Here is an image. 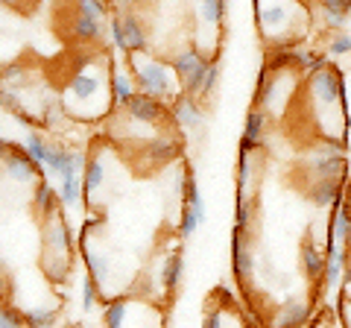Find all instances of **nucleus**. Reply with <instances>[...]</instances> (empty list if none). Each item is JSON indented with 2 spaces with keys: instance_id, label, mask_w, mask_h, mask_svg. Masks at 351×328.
<instances>
[{
  "instance_id": "4",
  "label": "nucleus",
  "mask_w": 351,
  "mask_h": 328,
  "mask_svg": "<svg viewBox=\"0 0 351 328\" xmlns=\"http://www.w3.org/2000/svg\"><path fill=\"white\" fill-rule=\"evenodd\" d=\"M73 253H76V240L71 226L64 223V217L53 214L44 220L41 226V270L50 281H64L73 264Z\"/></svg>"
},
{
  "instance_id": "7",
  "label": "nucleus",
  "mask_w": 351,
  "mask_h": 328,
  "mask_svg": "<svg viewBox=\"0 0 351 328\" xmlns=\"http://www.w3.org/2000/svg\"><path fill=\"white\" fill-rule=\"evenodd\" d=\"M0 156H3V176L12 179L18 185H29L38 182L41 167L36 164V159L24 150V144H15V141L3 138V147H0Z\"/></svg>"
},
{
  "instance_id": "39",
  "label": "nucleus",
  "mask_w": 351,
  "mask_h": 328,
  "mask_svg": "<svg viewBox=\"0 0 351 328\" xmlns=\"http://www.w3.org/2000/svg\"><path fill=\"white\" fill-rule=\"evenodd\" d=\"M319 9H337L343 15H351V0H319Z\"/></svg>"
},
{
  "instance_id": "32",
  "label": "nucleus",
  "mask_w": 351,
  "mask_h": 328,
  "mask_svg": "<svg viewBox=\"0 0 351 328\" xmlns=\"http://www.w3.org/2000/svg\"><path fill=\"white\" fill-rule=\"evenodd\" d=\"M73 12L106 21V15L112 12V6H108V0H73Z\"/></svg>"
},
{
  "instance_id": "5",
  "label": "nucleus",
  "mask_w": 351,
  "mask_h": 328,
  "mask_svg": "<svg viewBox=\"0 0 351 328\" xmlns=\"http://www.w3.org/2000/svg\"><path fill=\"white\" fill-rule=\"evenodd\" d=\"M126 62H129V71L138 82V94L156 97L161 103H173L176 97L184 91L170 59L152 56V53H138V56H129Z\"/></svg>"
},
{
  "instance_id": "25",
  "label": "nucleus",
  "mask_w": 351,
  "mask_h": 328,
  "mask_svg": "<svg viewBox=\"0 0 351 328\" xmlns=\"http://www.w3.org/2000/svg\"><path fill=\"white\" fill-rule=\"evenodd\" d=\"M182 276H184V255L176 249V253H170L167 258L161 261V272H158V284H161V290L167 293H176L179 290V284H182Z\"/></svg>"
},
{
  "instance_id": "30",
  "label": "nucleus",
  "mask_w": 351,
  "mask_h": 328,
  "mask_svg": "<svg viewBox=\"0 0 351 328\" xmlns=\"http://www.w3.org/2000/svg\"><path fill=\"white\" fill-rule=\"evenodd\" d=\"M82 179H85V194H97V191L103 188V182H106V164L100 161V156H88Z\"/></svg>"
},
{
  "instance_id": "34",
  "label": "nucleus",
  "mask_w": 351,
  "mask_h": 328,
  "mask_svg": "<svg viewBox=\"0 0 351 328\" xmlns=\"http://www.w3.org/2000/svg\"><path fill=\"white\" fill-rule=\"evenodd\" d=\"M328 53H331V56H348L351 53V36L346 30L331 36V41H328Z\"/></svg>"
},
{
  "instance_id": "16",
  "label": "nucleus",
  "mask_w": 351,
  "mask_h": 328,
  "mask_svg": "<svg viewBox=\"0 0 351 328\" xmlns=\"http://www.w3.org/2000/svg\"><path fill=\"white\" fill-rule=\"evenodd\" d=\"M307 320H311V305L302 299H287L272 311L269 325L272 328H302Z\"/></svg>"
},
{
  "instance_id": "19",
  "label": "nucleus",
  "mask_w": 351,
  "mask_h": 328,
  "mask_svg": "<svg viewBox=\"0 0 351 328\" xmlns=\"http://www.w3.org/2000/svg\"><path fill=\"white\" fill-rule=\"evenodd\" d=\"M71 36H73V41H80V45H100V41L106 38V27H103V21L73 12V18H71Z\"/></svg>"
},
{
  "instance_id": "21",
  "label": "nucleus",
  "mask_w": 351,
  "mask_h": 328,
  "mask_svg": "<svg viewBox=\"0 0 351 328\" xmlns=\"http://www.w3.org/2000/svg\"><path fill=\"white\" fill-rule=\"evenodd\" d=\"M138 94V82L135 76H132L129 71V62L126 68L123 65H117V68H112V97H114V108H126L129 100Z\"/></svg>"
},
{
  "instance_id": "22",
  "label": "nucleus",
  "mask_w": 351,
  "mask_h": 328,
  "mask_svg": "<svg viewBox=\"0 0 351 328\" xmlns=\"http://www.w3.org/2000/svg\"><path fill=\"white\" fill-rule=\"evenodd\" d=\"M232 261H234V276L240 281H246L255 276V255H252V249L246 244V235L234 229V240H232Z\"/></svg>"
},
{
  "instance_id": "33",
  "label": "nucleus",
  "mask_w": 351,
  "mask_h": 328,
  "mask_svg": "<svg viewBox=\"0 0 351 328\" xmlns=\"http://www.w3.org/2000/svg\"><path fill=\"white\" fill-rule=\"evenodd\" d=\"M0 328H29L27 311L15 308V305H3V308H0Z\"/></svg>"
},
{
  "instance_id": "43",
  "label": "nucleus",
  "mask_w": 351,
  "mask_h": 328,
  "mask_svg": "<svg viewBox=\"0 0 351 328\" xmlns=\"http://www.w3.org/2000/svg\"><path fill=\"white\" fill-rule=\"evenodd\" d=\"M343 202H346V209L351 211V185H348V191H346V200H343Z\"/></svg>"
},
{
  "instance_id": "24",
  "label": "nucleus",
  "mask_w": 351,
  "mask_h": 328,
  "mask_svg": "<svg viewBox=\"0 0 351 328\" xmlns=\"http://www.w3.org/2000/svg\"><path fill=\"white\" fill-rule=\"evenodd\" d=\"M59 205H62V200H59V188H53L50 182L38 179V182H36V188H32V211H36L41 220H47V217L56 214Z\"/></svg>"
},
{
  "instance_id": "44",
  "label": "nucleus",
  "mask_w": 351,
  "mask_h": 328,
  "mask_svg": "<svg viewBox=\"0 0 351 328\" xmlns=\"http://www.w3.org/2000/svg\"><path fill=\"white\" fill-rule=\"evenodd\" d=\"M346 249H348V253H351V232H348V237H346V244H343Z\"/></svg>"
},
{
  "instance_id": "14",
  "label": "nucleus",
  "mask_w": 351,
  "mask_h": 328,
  "mask_svg": "<svg viewBox=\"0 0 351 328\" xmlns=\"http://www.w3.org/2000/svg\"><path fill=\"white\" fill-rule=\"evenodd\" d=\"M348 258H351V253L346 246L328 244V249H325V279H322L325 293H339V288H343V276L348 270Z\"/></svg>"
},
{
  "instance_id": "23",
  "label": "nucleus",
  "mask_w": 351,
  "mask_h": 328,
  "mask_svg": "<svg viewBox=\"0 0 351 328\" xmlns=\"http://www.w3.org/2000/svg\"><path fill=\"white\" fill-rule=\"evenodd\" d=\"M304 194L316 209H337V202L346 200L343 182H316L311 188H304Z\"/></svg>"
},
{
  "instance_id": "38",
  "label": "nucleus",
  "mask_w": 351,
  "mask_h": 328,
  "mask_svg": "<svg viewBox=\"0 0 351 328\" xmlns=\"http://www.w3.org/2000/svg\"><path fill=\"white\" fill-rule=\"evenodd\" d=\"M226 325V311L223 308H211L205 314V328H223Z\"/></svg>"
},
{
  "instance_id": "3",
  "label": "nucleus",
  "mask_w": 351,
  "mask_h": 328,
  "mask_svg": "<svg viewBox=\"0 0 351 328\" xmlns=\"http://www.w3.org/2000/svg\"><path fill=\"white\" fill-rule=\"evenodd\" d=\"M346 170H348L346 141H337V138L311 141L304 150V159L299 161V173H302L304 188H311L316 182H343Z\"/></svg>"
},
{
  "instance_id": "37",
  "label": "nucleus",
  "mask_w": 351,
  "mask_h": 328,
  "mask_svg": "<svg viewBox=\"0 0 351 328\" xmlns=\"http://www.w3.org/2000/svg\"><path fill=\"white\" fill-rule=\"evenodd\" d=\"M196 229H199V220H196V214L191 209H182V220H179V237L188 240Z\"/></svg>"
},
{
  "instance_id": "12",
  "label": "nucleus",
  "mask_w": 351,
  "mask_h": 328,
  "mask_svg": "<svg viewBox=\"0 0 351 328\" xmlns=\"http://www.w3.org/2000/svg\"><path fill=\"white\" fill-rule=\"evenodd\" d=\"M170 65H173V71H176V76L182 80V89H184V82L191 80V76H196L208 62H211L214 56H205V53L196 47V45H184V47H176L173 53H170Z\"/></svg>"
},
{
  "instance_id": "18",
  "label": "nucleus",
  "mask_w": 351,
  "mask_h": 328,
  "mask_svg": "<svg viewBox=\"0 0 351 328\" xmlns=\"http://www.w3.org/2000/svg\"><path fill=\"white\" fill-rule=\"evenodd\" d=\"M302 272L307 281H322L325 279V253L316 246V240L307 235L302 237Z\"/></svg>"
},
{
  "instance_id": "29",
  "label": "nucleus",
  "mask_w": 351,
  "mask_h": 328,
  "mask_svg": "<svg viewBox=\"0 0 351 328\" xmlns=\"http://www.w3.org/2000/svg\"><path fill=\"white\" fill-rule=\"evenodd\" d=\"M85 188V179L82 176H68V179H62L59 182V200L64 209H76V205L82 202V191Z\"/></svg>"
},
{
  "instance_id": "41",
  "label": "nucleus",
  "mask_w": 351,
  "mask_h": 328,
  "mask_svg": "<svg viewBox=\"0 0 351 328\" xmlns=\"http://www.w3.org/2000/svg\"><path fill=\"white\" fill-rule=\"evenodd\" d=\"M339 296H343V299H348V302H351V264H348L346 276H343V288H339Z\"/></svg>"
},
{
  "instance_id": "36",
  "label": "nucleus",
  "mask_w": 351,
  "mask_h": 328,
  "mask_svg": "<svg viewBox=\"0 0 351 328\" xmlns=\"http://www.w3.org/2000/svg\"><path fill=\"white\" fill-rule=\"evenodd\" d=\"M319 15H322V24H325V30H331V32H343V27H346V18H348V15L337 12V9H319Z\"/></svg>"
},
{
  "instance_id": "26",
  "label": "nucleus",
  "mask_w": 351,
  "mask_h": 328,
  "mask_svg": "<svg viewBox=\"0 0 351 328\" xmlns=\"http://www.w3.org/2000/svg\"><path fill=\"white\" fill-rule=\"evenodd\" d=\"M82 258H85L88 276H91L103 288V284L108 281V276H112V261H108V255L100 253V249H91L88 244H82Z\"/></svg>"
},
{
  "instance_id": "10",
  "label": "nucleus",
  "mask_w": 351,
  "mask_h": 328,
  "mask_svg": "<svg viewBox=\"0 0 351 328\" xmlns=\"http://www.w3.org/2000/svg\"><path fill=\"white\" fill-rule=\"evenodd\" d=\"M85 164H88V156L82 150H73V147H64V144H50L47 173H53L59 182L68 179V176H80V173H85Z\"/></svg>"
},
{
  "instance_id": "9",
  "label": "nucleus",
  "mask_w": 351,
  "mask_h": 328,
  "mask_svg": "<svg viewBox=\"0 0 351 328\" xmlns=\"http://www.w3.org/2000/svg\"><path fill=\"white\" fill-rule=\"evenodd\" d=\"M138 156H141L144 167H161V164H170L182 156V141H179V135L164 132L161 138H149L147 144H141Z\"/></svg>"
},
{
  "instance_id": "2",
  "label": "nucleus",
  "mask_w": 351,
  "mask_h": 328,
  "mask_svg": "<svg viewBox=\"0 0 351 328\" xmlns=\"http://www.w3.org/2000/svg\"><path fill=\"white\" fill-rule=\"evenodd\" d=\"M304 100L319 120L316 135L346 141V80L331 62L304 76Z\"/></svg>"
},
{
  "instance_id": "17",
  "label": "nucleus",
  "mask_w": 351,
  "mask_h": 328,
  "mask_svg": "<svg viewBox=\"0 0 351 328\" xmlns=\"http://www.w3.org/2000/svg\"><path fill=\"white\" fill-rule=\"evenodd\" d=\"M267 124H269V115L263 108L252 106V112L246 115V126H243V138H240V152H258L263 132H267Z\"/></svg>"
},
{
  "instance_id": "13",
  "label": "nucleus",
  "mask_w": 351,
  "mask_h": 328,
  "mask_svg": "<svg viewBox=\"0 0 351 328\" xmlns=\"http://www.w3.org/2000/svg\"><path fill=\"white\" fill-rule=\"evenodd\" d=\"M170 124L182 132H196L202 126V108H199V100L191 94H179L176 100L170 103Z\"/></svg>"
},
{
  "instance_id": "42",
  "label": "nucleus",
  "mask_w": 351,
  "mask_h": 328,
  "mask_svg": "<svg viewBox=\"0 0 351 328\" xmlns=\"http://www.w3.org/2000/svg\"><path fill=\"white\" fill-rule=\"evenodd\" d=\"M0 3H3V6H9V9H18V6H24L27 0H0Z\"/></svg>"
},
{
  "instance_id": "28",
  "label": "nucleus",
  "mask_w": 351,
  "mask_h": 328,
  "mask_svg": "<svg viewBox=\"0 0 351 328\" xmlns=\"http://www.w3.org/2000/svg\"><path fill=\"white\" fill-rule=\"evenodd\" d=\"M24 150L29 152L32 159H36L38 167H47V159H50V141L44 138L38 129H29L24 135Z\"/></svg>"
},
{
  "instance_id": "20",
  "label": "nucleus",
  "mask_w": 351,
  "mask_h": 328,
  "mask_svg": "<svg viewBox=\"0 0 351 328\" xmlns=\"http://www.w3.org/2000/svg\"><path fill=\"white\" fill-rule=\"evenodd\" d=\"M123 328H164V316L158 314L156 305L129 299V314Z\"/></svg>"
},
{
  "instance_id": "31",
  "label": "nucleus",
  "mask_w": 351,
  "mask_h": 328,
  "mask_svg": "<svg viewBox=\"0 0 351 328\" xmlns=\"http://www.w3.org/2000/svg\"><path fill=\"white\" fill-rule=\"evenodd\" d=\"M59 323V308H27L29 328H53Z\"/></svg>"
},
{
  "instance_id": "40",
  "label": "nucleus",
  "mask_w": 351,
  "mask_h": 328,
  "mask_svg": "<svg viewBox=\"0 0 351 328\" xmlns=\"http://www.w3.org/2000/svg\"><path fill=\"white\" fill-rule=\"evenodd\" d=\"M339 320H343V328H351V302L343 299V305H339Z\"/></svg>"
},
{
  "instance_id": "11",
  "label": "nucleus",
  "mask_w": 351,
  "mask_h": 328,
  "mask_svg": "<svg viewBox=\"0 0 351 328\" xmlns=\"http://www.w3.org/2000/svg\"><path fill=\"white\" fill-rule=\"evenodd\" d=\"M193 38H199V32H214L219 38V27L226 21V0H193Z\"/></svg>"
},
{
  "instance_id": "8",
  "label": "nucleus",
  "mask_w": 351,
  "mask_h": 328,
  "mask_svg": "<svg viewBox=\"0 0 351 328\" xmlns=\"http://www.w3.org/2000/svg\"><path fill=\"white\" fill-rule=\"evenodd\" d=\"M123 112L138 120L144 126H156V129H167V120H170V103H161L156 97H147V94H135L129 100V106Z\"/></svg>"
},
{
  "instance_id": "6",
  "label": "nucleus",
  "mask_w": 351,
  "mask_h": 328,
  "mask_svg": "<svg viewBox=\"0 0 351 328\" xmlns=\"http://www.w3.org/2000/svg\"><path fill=\"white\" fill-rule=\"evenodd\" d=\"M299 71H261L255 106L263 108L269 117H284L293 106V94L299 85Z\"/></svg>"
},
{
  "instance_id": "35",
  "label": "nucleus",
  "mask_w": 351,
  "mask_h": 328,
  "mask_svg": "<svg viewBox=\"0 0 351 328\" xmlns=\"http://www.w3.org/2000/svg\"><path fill=\"white\" fill-rule=\"evenodd\" d=\"M100 284H97L91 276H85L82 281V311H94V305H97V296H100Z\"/></svg>"
},
{
  "instance_id": "27",
  "label": "nucleus",
  "mask_w": 351,
  "mask_h": 328,
  "mask_svg": "<svg viewBox=\"0 0 351 328\" xmlns=\"http://www.w3.org/2000/svg\"><path fill=\"white\" fill-rule=\"evenodd\" d=\"M129 314V296L120 293V296H112L103 302V328H123Z\"/></svg>"
},
{
  "instance_id": "15",
  "label": "nucleus",
  "mask_w": 351,
  "mask_h": 328,
  "mask_svg": "<svg viewBox=\"0 0 351 328\" xmlns=\"http://www.w3.org/2000/svg\"><path fill=\"white\" fill-rule=\"evenodd\" d=\"M120 24H123V56H138V53H149V36L147 27L135 12H123L117 15Z\"/></svg>"
},
{
  "instance_id": "1",
  "label": "nucleus",
  "mask_w": 351,
  "mask_h": 328,
  "mask_svg": "<svg viewBox=\"0 0 351 328\" xmlns=\"http://www.w3.org/2000/svg\"><path fill=\"white\" fill-rule=\"evenodd\" d=\"M112 62L100 53H85L68 73V85L62 94L64 112L80 120H97L114 112L112 97Z\"/></svg>"
}]
</instances>
